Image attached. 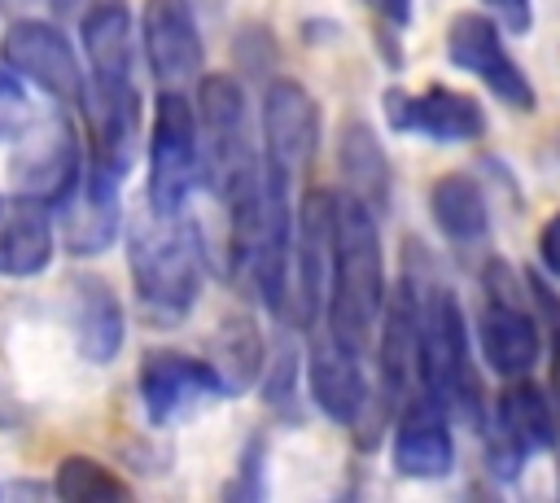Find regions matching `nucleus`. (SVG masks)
Listing matches in <instances>:
<instances>
[{"instance_id":"nucleus-1","label":"nucleus","mask_w":560,"mask_h":503,"mask_svg":"<svg viewBox=\"0 0 560 503\" xmlns=\"http://www.w3.org/2000/svg\"><path fill=\"white\" fill-rule=\"evenodd\" d=\"M376 219L381 214L359 197H350L346 188L332 192V276H328L324 324L337 341L354 346L359 354L376 341L389 302L385 245Z\"/></svg>"},{"instance_id":"nucleus-2","label":"nucleus","mask_w":560,"mask_h":503,"mask_svg":"<svg viewBox=\"0 0 560 503\" xmlns=\"http://www.w3.org/2000/svg\"><path fill=\"white\" fill-rule=\"evenodd\" d=\"M127 271L140 311L171 328L184 324L206 284V241L184 214H136L127 223Z\"/></svg>"},{"instance_id":"nucleus-3","label":"nucleus","mask_w":560,"mask_h":503,"mask_svg":"<svg viewBox=\"0 0 560 503\" xmlns=\"http://www.w3.org/2000/svg\"><path fill=\"white\" fill-rule=\"evenodd\" d=\"M416 389L429 394L451 411V420L472 424L477 433L486 429V398H481V376L472 367V337L464 306L451 284H420V328H416Z\"/></svg>"},{"instance_id":"nucleus-4","label":"nucleus","mask_w":560,"mask_h":503,"mask_svg":"<svg viewBox=\"0 0 560 503\" xmlns=\"http://www.w3.org/2000/svg\"><path fill=\"white\" fill-rule=\"evenodd\" d=\"M197 122H201V179L228 210L262 184V131H254L249 96L236 74L197 79Z\"/></svg>"},{"instance_id":"nucleus-5","label":"nucleus","mask_w":560,"mask_h":503,"mask_svg":"<svg viewBox=\"0 0 560 503\" xmlns=\"http://www.w3.org/2000/svg\"><path fill=\"white\" fill-rule=\"evenodd\" d=\"M144 162H149L144 206L153 214H184L201 184V122H197V101H188L179 87L158 92Z\"/></svg>"},{"instance_id":"nucleus-6","label":"nucleus","mask_w":560,"mask_h":503,"mask_svg":"<svg viewBox=\"0 0 560 503\" xmlns=\"http://www.w3.org/2000/svg\"><path fill=\"white\" fill-rule=\"evenodd\" d=\"M472 332L481 363L503 381L529 376L542 359V324L521 297V284L503 258H490L481 267V306Z\"/></svg>"},{"instance_id":"nucleus-7","label":"nucleus","mask_w":560,"mask_h":503,"mask_svg":"<svg viewBox=\"0 0 560 503\" xmlns=\"http://www.w3.org/2000/svg\"><path fill=\"white\" fill-rule=\"evenodd\" d=\"M88 153L66 114H35L9 153V192L57 210L79 184Z\"/></svg>"},{"instance_id":"nucleus-8","label":"nucleus","mask_w":560,"mask_h":503,"mask_svg":"<svg viewBox=\"0 0 560 503\" xmlns=\"http://www.w3.org/2000/svg\"><path fill=\"white\" fill-rule=\"evenodd\" d=\"M481 442H486L490 472L503 481H516L534 455L556 451V442H560V416H556L551 394L542 385H534L529 376H516L494 398L486 429H481Z\"/></svg>"},{"instance_id":"nucleus-9","label":"nucleus","mask_w":560,"mask_h":503,"mask_svg":"<svg viewBox=\"0 0 560 503\" xmlns=\"http://www.w3.org/2000/svg\"><path fill=\"white\" fill-rule=\"evenodd\" d=\"M136 394L153 429H171L223 398H236L214 359H192L184 350H149L136 372Z\"/></svg>"},{"instance_id":"nucleus-10","label":"nucleus","mask_w":560,"mask_h":503,"mask_svg":"<svg viewBox=\"0 0 560 503\" xmlns=\"http://www.w3.org/2000/svg\"><path fill=\"white\" fill-rule=\"evenodd\" d=\"M446 61L464 74H472L494 101H503L516 114H529L538 105L534 83L525 74V66L512 57L508 39H503V22L494 13H455L446 22Z\"/></svg>"},{"instance_id":"nucleus-11","label":"nucleus","mask_w":560,"mask_h":503,"mask_svg":"<svg viewBox=\"0 0 560 503\" xmlns=\"http://www.w3.org/2000/svg\"><path fill=\"white\" fill-rule=\"evenodd\" d=\"M0 61L31 87H39L44 96H52L57 105H79L88 74L79 61V48L70 44V35L57 22L44 17H13L0 35Z\"/></svg>"},{"instance_id":"nucleus-12","label":"nucleus","mask_w":560,"mask_h":503,"mask_svg":"<svg viewBox=\"0 0 560 503\" xmlns=\"http://www.w3.org/2000/svg\"><path fill=\"white\" fill-rule=\"evenodd\" d=\"M258 131H262V166L280 171L284 179H298L319 153V136H324L319 101L306 92V83L271 74L262 83Z\"/></svg>"},{"instance_id":"nucleus-13","label":"nucleus","mask_w":560,"mask_h":503,"mask_svg":"<svg viewBox=\"0 0 560 503\" xmlns=\"http://www.w3.org/2000/svg\"><path fill=\"white\" fill-rule=\"evenodd\" d=\"M332 276V192L311 188L298 201V232H293V271H289V311L293 328H315L328 302Z\"/></svg>"},{"instance_id":"nucleus-14","label":"nucleus","mask_w":560,"mask_h":503,"mask_svg":"<svg viewBox=\"0 0 560 503\" xmlns=\"http://www.w3.org/2000/svg\"><path fill=\"white\" fill-rule=\"evenodd\" d=\"M88 118V162L109 171L114 179H127L140 157V87L136 79H88L83 101Z\"/></svg>"},{"instance_id":"nucleus-15","label":"nucleus","mask_w":560,"mask_h":503,"mask_svg":"<svg viewBox=\"0 0 560 503\" xmlns=\"http://www.w3.org/2000/svg\"><path fill=\"white\" fill-rule=\"evenodd\" d=\"M140 48L158 87H188L201 79L206 39L192 0H144L140 9Z\"/></svg>"},{"instance_id":"nucleus-16","label":"nucleus","mask_w":560,"mask_h":503,"mask_svg":"<svg viewBox=\"0 0 560 503\" xmlns=\"http://www.w3.org/2000/svg\"><path fill=\"white\" fill-rule=\"evenodd\" d=\"M385 118L398 136H420L433 144H472L486 136L490 118L472 92H455L442 83H429L424 92H385Z\"/></svg>"},{"instance_id":"nucleus-17","label":"nucleus","mask_w":560,"mask_h":503,"mask_svg":"<svg viewBox=\"0 0 560 503\" xmlns=\"http://www.w3.org/2000/svg\"><path fill=\"white\" fill-rule=\"evenodd\" d=\"M122 179H114L101 166H83L70 197L52 210L57 241L70 258H96L122 236Z\"/></svg>"},{"instance_id":"nucleus-18","label":"nucleus","mask_w":560,"mask_h":503,"mask_svg":"<svg viewBox=\"0 0 560 503\" xmlns=\"http://www.w3.org/2000/svg\"><path fill=\"white\" fill-rule=\"evenodd\" d=\"M451 411L433 402L429 394H411L398 407L394 433H389V464L407 481H442L455 468V433Z\"/></svg>"},{"instance_id":"nucleus-19","label":"nucleus","mask_w":560,"mask_h":503,"mask_svg":"<svg viewBox=\"0 0 560 503\" xmlns=\"http://www.w3.org/2000/svg\"><path fill=\"white\" fill-rule=\"evenodd\" d=\"M416 328H420V280L402 276L389 289L381 328H376V398L385 411H398L416 394Z\"/></svg>"},{"instance_id":"nucleus-20","label":"nucleus","mask_w":560,"mask_h":503,"mask_svg":"<svg viewBox=\"0 0 560 503\" xmlns=\"http://www.w3.org/2000/svg\"><path fill=\"white\" fill-rule=\"evenodd\" d=\"M359 359L363 354L337 341L328 328L306 350V394L332 424H346V429H359L372 407V389H368Z\"/></svg>"},{"instance_id":"nucleus-21","label":"nucleus","mask_w":560,"mask_h":503,"mask_svg":"<svg viewBox=\"0 0 560 503\" xmlns=\"http://www.w3.org/2000/svg\"><path fill=\"white\" fill-rule=\"evenodd\" d=\"M66 324H70V337H74V350L105 367L122 354V341H127V315H122V302L114 293V284L96 271H74L66 280Z\"/></svg>"},{"instance_id":"nucleus-22","label":"nucleus","mask_w":560,"mask_h":503,"mask_svg":"<svg viewBox=\"0 0 560 503\" xmlns=\"http://www.w3.org/2000/svg\"><path fill=\"white\" fill-rule=\"evenodd\" d=\"M57 254V223L52 210L26 197H0V276L31 280L48 271Z\"/></svg>"},{"instance_id":"nucleus-23","label":"nucleus","mask_w":560,"mask_h":503,"mask_svg":"<svg viewBox=\"0 0 560 503\" xmlns=\"http://www.w3.org/2000/svg\"><path fill=\"white\" fill-rule=\"evenodd\" d=\"M337 171H341V188L350 197H359L376 214L389 210V201H394V162H389L381 136L372 131V122H363V118L341 122V131H337Z\"/></svg>"},{"instance_id":"nucleus-24","label":"nucleus","mask_w":560,"mask_h":503,"mask_svg":"<svg viewBox=\"0 0 560 503\" xmlns=\"http://www.w3.org/2000/svg\"><path fill=\"white\" fill-rule=\"evenodd\" d=\"M88 79H136V31L127 0H92L79 17Z\"/></svg>"},{"instance_id":"nucleus-25","label":"nucleus","mask_w":560,"mask_h":503,"mask_svg":"<svg viewBox=\"0 0 560 503\" xmlns=\"http://www.w3.org/2000/svg\"><path fill=\"white\" fill-rule=\"evenodd\" d=\"M429 214L438 232L459 249H481L490 241V201L468 171H446L429 184Z\"/></svg>"},{"instance_id":"nucleus-26","label":"nucleus","mask_w":560,"mask_h":503,"mask_svg":"<svg viewBox=\"0 0 560 503\" xmlns=\"http://www.w3.org/2000/svg\"><path fill=\"white\" fill-rule=\"evenodd\" d=\"M214 367L228 376V385L236 394L258 385V376L267 367V341H262V328L249 315H228L219 324V332H214Z\"/></svg>"},{"instance_id":"nucleus-27","label":"nucleus","mask_w":560,"mask_h":503,"mask_svg":"<svg viewBox=\"0 0 560 503\" xmlns=\"http://www.w3.org/2000/svg\"><path fill=\"white\" fill-rule=\"evenodd\" d=\"M52 494L61 503H122L131 499V486L92 455H66L52 472Z\"/></svg>"},{"instance_id":"nucleus-28","label":"nucleus","mask_w":560,"mask_h":503,"mask_svg":"<svg viewBox=\"0 0 560 503\" xmlns=\"http://www.w3.org/2000/svg\"><path fill=\"white\" fill-rule=\"evenodd\" d=\"M302 363H306V359L298 354L293 341H284L276 354H267V367H262V376H258V389H262V398H267L271 407H284V402L298 398V367H302Z\"/></svg>"},{"instance_id":"nucleus-29","label":"nucleus","mask_w":560,"mask_h":503,"mask_svg":"<svg viewBox=\"0 0 560 503\" xmlns=\"http://www.w3.org/2000/svg\"><path fill=\"white\" fill-rule=\"evenodd\" d=\"M529 293L542 306V328H547V394H551L556 416H560V297L547 284H538V280H529Z\"/></svg>"},{"instance_id":"nucleus-30","label":"nucleus","mask_w":560,"mask_h":503,"mask_svg":"<svg viewBox=\"0 0 560 503\" xmlns=\"http://www.w3.org/2000/svg\"><path fill=\"white\" fill-rule=\"evenodd\" d=\"M236 61L249 79H271L276 70V35L262 26V22H249L245 31H236Z\"/></svg>"},{"instance_id":"nucleus-31","label":"nucleus","mask_w":560,"mask_h":503,"mask_svg":"<svg viewBox=\"0 0 560 503\" xmlns=\"http://www.w3.org/2000/svg\"><path fill=\"white\" fill-rule=\"evenodd\" d=\"M228 499H262L267 494V442L249 437L241 459H236V477L223 486Z\"/></svg>"},{"instance_id":"nucleus-32","label":"nucleus","mask_w":560,"mask_h":503,"mask_svg":"<svg viewBox=\"0 0 560 503\" xmlns=\"http://www.w3.org/2000/svg\"><path fill=\"white\" fill-rule=\"evenodd\" d=\"M31 118H35V109H31V101H26V87H22V79L4 66V70H0V144L18 140Z\"/></svg>"},{"instance_id":"nucleus-33","label":"nucleus","mask_w":560,"mask_h":503,"mask_svg":"<svg viewBox=\"0 0 560 503\" xmlns=\"http://www.w3.org/2000/svg\"><path fill=\"white\" fill-rule=\"evenodd\" d=\"M481 4L503 22L508 35H525L534 26V0H481Z\"/></svg>"},{"instance_id":"nucleus-34","label":"nucleus","mask_w":560,"mask_h":503,"mask_svg":"<svg viewBox=\"0 0 560 503\" xmlns=\"http://www.w3.org/2000/svg\"><path fill=\"white\" fill-rule=\"evenodd\" d=\"M534 249H538V267H542L551 280H560V210L547 214V223L538 227Z\"/></svg>"},{"instance_id":"nucleus-35","label":"nucleus","mask_w":560,"mask_h":503,"mask_svg":"<svg viewBox=\"0 0 560 503\" xmlns=\"http://www.w3.org/2000/svg\"><path fill=\"white\" fill-rule=\"evenodd\" d=\"M385 26H394V31H407L411 26V17H416V0H363Z\"/></svg>"},{"instance_id":"nucleus-36","label":"nucleus","mask_w":560,"mask_h":503,"mask_svg":"<svg viewBox=\"0 0 560 503\" xmlns=\"http://www.w3.org/2000/svg\"><path fill=\"white\" fill-rule=\"evenodd\" d=\"M88 0H48V13L52 17H83Z\"/></svg>"},{"instance_id":"nucleus-37","label":"nucleus","mask_w":560,"mask_h":503,"mask_svg":"<svg viewBox=\"0 0 560 503\" xmlns=\"http://www.w3.org/2000/svg\"><path fill=\"white\" fill-rule=\"evenodd\" d=\"M31 4H35V0H0V9H4V13H13V17H22Z\"/></svg>"}]
</instances>
